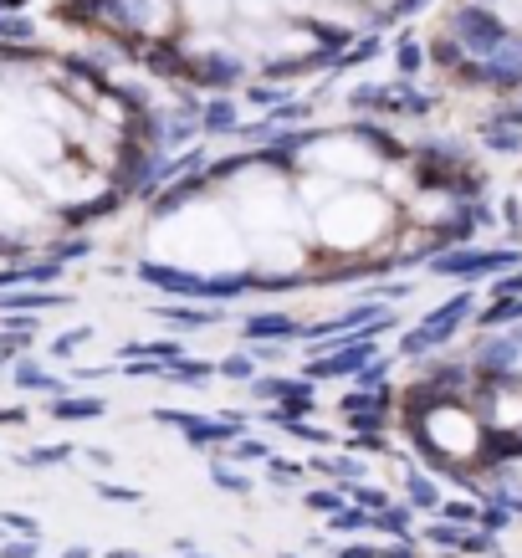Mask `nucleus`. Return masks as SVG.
<instances>
[{
	"instance_id": "obj_1",
	"label": "nucleus",
	"mask_w": 522,
	"mask_h": 558,
	"mask_svg": "<svg viewBox=\"0 0 522 558\" xmlns=\"http://www.w3.org/2000/svg\"><path fill=\"white\" fill-rule=\"evenodd\" d=\"M149 251L169 267H185V272H236L246 267L251 256L241 246V231H236V216H226L221 205H185L174 210L169 221H159L149 231Z\"/></svg>"
},
{
	"instance_id": "obj_2",
	"label": "nucleus",
	"mask_w": 522,
	"mask_h": 558,
	"mask_svg": "<svg viewBox=\"0 0 522 558\" xmlns=\"http://www.w3.org/2000/svg\"><path fill=\"white\" fill-rule=\"evenodd\" d=\"M313 226H318V241H328L338 251H354V246H369L389 226V205L369 190H343L338 200L313 210Z\"/></svg>"
},
{
	"instance_id": "obj_3",
	"label": "nucleus",
	"mask_w": 522,
	"mask_h": 558,
	"mask_svg": "<svg viewBox=\"0 0 522 558\" xmlns=\"http://www.w3.org/2000/svg\"><path fill=\"white\" fill-rule=\"evenodd\" d=\"M231 216H236V226H246V231H256V236H272V231H282L287 216H292V195H287V185H282L277 175H246V180L236 185Z\"/></svg>"
},
{
	"instance_id": "obj_4",
	"label": "nucleus",
	"mask_w": 522,
	"mask_h": 558,
	"mask_svg": "<svg viewBox=\"0 0 522 558\" xmlns=\"http://www.w3.org/2000/svg\"><path fill=\"white\" fill-rule=\"evenodd\" d=\"M302 164L318 169V175H333L338 185H348V180H374L379 169H384L379 154L369 144H359V139H318L308 154H302Z\"/></svg>"
},
{
	"instance_id": "obj_5",
	"label": "nucleus",
	"mask_w": 522,
	"mask_h": 558,
	"mask_svg": "<svg viewBox=\"0 0 522 558\" xmlns=\"http://www.w3.org/2000/svg\"><path fill=\"white\" fill-rule=\"evenodd\" d=\"M425 441L441 451V456L466 461L476 446H482V425H476V415L461 410V405H441V410L425 415Z\"/></svg>"
},
{
	"instance_id": "obj_6",
	"label": "nucleus",
	"mask_w": 522,
	"mask_h": 558,
	"mask_svg": "<svg viewBox=\"0 0 522 558\" xmlns=\"http://www.w3.org/2000/svg\"><path fill=\"white\" fill-rule=\"evenodd\" d=\"M36 180H41V195L57 200V205H72V200L98 195V180L82 175V169H72V164H52V169H41Z\"/></svg>"
},
{
	"instance_id": "obj_7",
	"label": "nucleus",
	"mask_w": 522,
	"mask_h": 558,
	"mask_svg": "<svg viewBox=\"0 0 522 558\" xmlns=\"http://www.w3.org/2000/svg\"><path fill=\"white\" fill-rule=\"evenodd\" d=\"M256 267H267V272H297L302 267V246H292V236H256V256H251Z\"/></svg>"
},
{
	"instance_id": "obj_8",
	"label": "nucleus",
	"mask_w": 522,
	"mask_h": 558,
	"mask_svg": "<svg viewBox=\"0 0 522 558\" xmlns=\"http://www.w3.org/2000/svg\"><path fill=\"white\" fill-rule=\"evenodd\" d=\"M297 195H302V200H308L313 210H323L328 200H338V195H343V185H338L333 175H318V169H313V175H308V180H302V190H297Z\"/></svg>"
},
{
	"instance_id": "obj_9",
	"label": "nucleus",
	"mask_w": 522,
	"mask_h": 558,
	"mask_svg": "<svg viewBox=\"0 0 522 558\" xmlns=\"http://www.w3.org/2000/svg\"><path fill=\"white\" fill-rule=\"evenodd\" d=\"M492 425H502V431H517V425H522V395L517 390H502L492 400Z\"/></svg>"
},
{
	"instance_id": "obj_10",
	"label": "nucleus",
	"mask_w": 522,
	"mask_h": 558,
	"mask_svg": "<svg viewBox=\"0 0 522 558\" xmlns=\"http://www.w3.org/2000/svg\"><path fill=\"white\" fill-rule=\"evenodd\" d=\"M16 195H21V190H16V185H11V180H0V210H6V205H11V200H16Z\"/></svg>"
},
{
	"instance_id": "obj_11",
	"label": "nucleus",
	"mask_w": 522,
	"mask_h": 558,
	"mask_svg": "<svg viewBox=\"0 0 522 558\" xmlns=\"http://www.w3.org/2000/svg\"><path fill=\"white\" fill-rule=\"evenodd\" d=\"M517 216H522V190H517Z\"/></svg>"
}]
</instances>
